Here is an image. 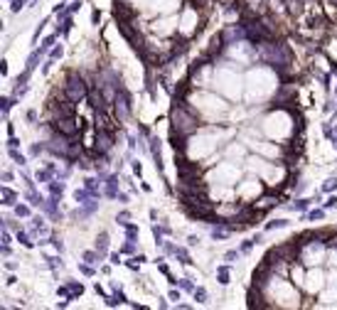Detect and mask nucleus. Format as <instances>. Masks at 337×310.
<instances>
[{
  "mask_svg": "<svg viewBox=\"0 0 337 310\" xmlns=\"http://www.w3.org/2000/svg\"><path fill=\"white\" fill-rule=\"evenodd\" d=\"M64 94H67L71 101H79V99H84L86 94H89V89H86V84L79 79V76H76V74H71L69 84L64 86Z\"/></svg>",
  "mask_w": 337,
  "mask_h": 310,
  "instance_id": "1",
  "label": "nucleus"
},
{
  "mask_svg": "<svg viewBox=\"0 0 337 310\" xmlns=\"http://www.w3.org/2000/svg\"><path fill=\"white\" fill-rule=\"evenodd\" d=\"M52 128H55L62 138H71V136H76L79 123H76V121H71V118H57L55 123H52Z\"/></svg>",
  "mask_w": 337,
  "mask_h": 310,
  "instance_id": "2",
  "label": "nucleus"
},
{
  "mask_svg": "<svg viewBox=\"0 0 337 310\" xmlns=\"http://www.w3.org/2000/svg\"><path fill=\"white\" fill-rule=\"evenodd\" d=\"M74 104H76V101L62 99V101H55L52 109H55V113L59 118H74Z\"/></svg>",
  "mask_w": 337,
  "mask_h": 310,
  "instance_id": "3",
  "label": "nucleus"
},
{
  "mask_svg": "<svg viewBox=\"0 0 337 310\" xmlns=\"http://www.w3.org/2000/svg\"><path fill=\"white\" fill-rule=\"evenodd\" d=\"M98 251H106V234H101V239H98Z\"/></svg>",
  "mask_w": 337,
  "mask_h": 310,
  "instance_id": "4",
  "label": "nucleus"
}]
</instances>
